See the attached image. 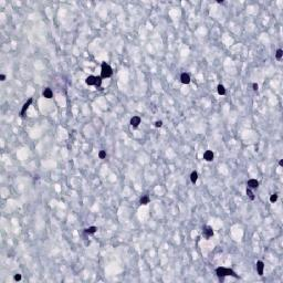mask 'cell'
<instances>
[{
    "mask_svg": "<svg viewBox=\"0 0 283 283\" xmlns=\"http://www.w3.org/2000/svg\"><path fill=\"white\" fill-rule=\"evenodd\" d=\"M101 85H102V76H96L95 77V86L101 87Z\"/></svg>",
    "mask_w": 283,
    "mask_h": 283,
    "instance_id": "obj_16",
    "label": "cell"
},
{
    "mask_svg": "<svg viewBox=\"0 0 283 283\" xmlns=\"http://www.w3.org/2000/svg\"><path fill=\"white\" fill-rule=\"evenodd\" d=\"M139 202H140V205H147V203L149 202V198L147 197V196H143V197L139 199Z\"/></svg>",
    "mask_w": 283,
    "mask_h": 283,
    "instance_id": "obj_15",
    "label": "cell"
},
{
    "mask_svg": "<svg viewBox=\"0 0 283 283\" xmlns=\"http://www.w3.org/2000/svg\"><path fill=\"white\" fill-rule=\"evenodd\" d=\"M198 179V174L196 172H192L191 174H190V180H191V183H196Z\"/></svg>",
    "mask_w": 283,
    "mask_h": 283,
    "instance_id": "obj_14",
    "label": "cell"
},
{
    "mask_svg": "<svg viewBox=\"0 0 283 283\" xmlns=\"http://www.w3.org/2000/svg\"><path fill=\"white\" fill-rule=\"evenodd\" d=\"M140 124V117L139 116H133L131 118V125L133 127H137L138 125Z\"/></svg>",
    "mask_w": 283,
    "mask_h": 283,
    "instance_id": "obj_8",
    "label": "cell"
},
{
    "mask_svg": "<svg viewBox=\"0 0 283 283\" xmlns=\"http://www.w3.org/2000/svg\"><path fill=\"white\" fill-rule=\"evenodd\" d=\"M247 195H248V197L251 199V200H253L254 199V195L252 194V191H251V189L250 188H247Z\"/></svg>",
    "mask_w": 283,
    "mask_h": 283,
    "instance_id": "obj_18",
    "label": "cell"
},
{
    "mask_svg": "<svg viewBox=\"0 0 283 283\" xmlns=\"http://www.w3.org/2000/svg\"><path fill=\"white\" fill-rule=\"evenodd\" d=\"M0 80H1V81H5V80H6V75H5V74H1V75H0Z\"/></svg>",
    "mask_w": 283,
    "mask_h": 283,
    "instance_id": "obj_24",
    "label": "cell"
},
{
    "mask_svg": "<svg viewBox=\"0 0 283 283\" xmlns=\"http://www.w3.org/2000/svg\"><path fill=\"white\" fill-rule=\"evenodd\" d=\"M203 159L207 162H212L214 160V153L211 150H206L203 154Z\"/></svg>",
    "mask_w": 283,
    "mask_h": 283,
    "instance_id": "obj_6",
    "label": "cell"
},
{
    "mask_svg": "<svg viewBox=\"0 0 283 283\" xmlns=\"http://www.w3.org/2000/svg\"><path fill=\"white\" fill-rule=\"evenodd\" d=\"M97 230L96 227H90V228L85 229V233L86 235H93V233H95Z\"/></svg>",
    "mask_w": 283,
    "mask_h": 283,
    "instance_id": "obj_12",
    "label": "cell"
},
{
    "mask_svg": "<svg viewBox=\"0 0 283 283\" xmlns=\"http://www.w3.org/2000/svg\"><path fill=\"white\" fill-rule=\"evenodd\" d=\"M216 274L219 277H227V275H231V277H237V279L239 277L236 274V272L233 271V270L228 269V268H223V266H219V268L216 269Z\"/></svg>",
    "mask_w": 283,
    "mask_h": 283,
    "instance_id": "obj_1",
    "label": "cell"
},
{
    "mask_svg": "<svg viewBox=\"0 0 283 283\" xmlns=\"http://www.w3.org/2000/svg\"><path fill=\"white\" fill-rule=\"evenodd\" d=\"M95 77L94 75H90V76L86 77L85 80V83L87 84V85H95Z\"/></svg>",
    "mask_w": 283,
    "mask_h": 283,
    "instance_id": "obj_10",
    "label": "cell"
},
{
    "mask_svg": "<svg viewBox=\"0 0 283 283\" xmlns=\"http://www.w3.org/2000/svg\"><path fill=\"white\" fill-rule=\"evenodd\" d=\"M217 89H218V94H219V95H225V94H226V90H225V86H223V85L219 84Z\"/></svg>",
    "mask_w": 283,
    "mask_h": 283,
    "instance_id": "obj_13",
    "label": "cell"
},
{
    "mask_svg": "<svg viewBox=\"0 0 283 283\" xmlns=\"http://www.w3.org/2000/svg\"><path fill=\"white\" fill-rule=\"evenodd\" d=\"M180 81H181L183 84H189V83H190V76H189V74L183 73V74L180 75Z\"/></svg>",
    "mask_w": 283,
    "mask_h": 283,
    "instance_id": "obj_7",
    "label": "cell"
},
{
    "mask_svg": "<svg viewBox=\"0 0 283 283\" xmlns=\"http://www.w3.org/2000/svg\"><path fill=\"white\" fill-rule=\"evenodd\" d=\"M202 235L206 239H209V238H211L214 236V230H212V228L210 226H206L202 230Z\"/></svg>",
    "mask_w": 283,
    "mask_h": 283,
    "instance_id": "obj_3",
    "label": "cell"
},
{
    "mask_svg": "<svg viewBox=\"0 0 283 283\" xmlns=\"http://www.w3.org/2000/svg\"><path fill=\"white\" fill-rule=\"evenodd\" d=\"M14 280H16V281H20L21 280V275L20 274H16V275H14Z\"/></svg>",
    "mask_w": 283,
    "mask_h": 283,
    "instance_id": "obj_22",
    "label": "cell"
},
{
    "mask_svg": "<svg viewBox=\"0 0 283 283\" xmlns=\"http://www.w3.org/2000/svg\"><path fill=\"white\" fill-rule=\"evenodd\" d=\"M162 125H163V122H162V121L155 122V127H162Z\"/></svg>",
    "mask_w": 283,
    "mask_h": 283,
    "instance_id": "obj_21",
    "label": "cell"
},
{
    "mask_svg": "<svg viewBox=\"0 0 283 283\" xmlns=\"http://www.w3.org/2000/svg\"><path fill=\"white\" fill-rule=\"evenodd\" d=\"M52 95H53V93H52L51 89H49V87L44 89V91H43V96L46 97V98H51Z\"/></svg>",
    "mask_w": 283,
    "mask_h": 283,
    "instance_id": "obj_11",
    "label": "cell"
},
{
    "mask_svg": "<svg viewBox=\"0 0 283 283\" xmlns=\"http://www.w3.org/2000/svg\"><path fill=\"white\" fill-rule=\"evenodd\" d=\"M247 185H248V188H250V189H257L258 187H259V183H258L257 179H250V180H248Z\"/></svg>",
    "mask_w": 283,
    "mask_h": 283,
    "instance_id": "obj_5",
    "label": "cell"
},
{
    "mask_svg": "<svg viewBox=\"0 0 283 283\" xmlns=\"http://www.w3.org/2000/svg\"><path fill=\"white\" fill-rule=\"evenodd\" d=\"M257 270H258V273L259 275H262L263 274V270H264V263L262 261H258L257 262Z\"/></svg>",
    "mask_w": 283,
    "mask_h": 283,
    "instance_id": "obj_9",
    "label": "cell"
},
{
    "mask_svg": "<svg viewBox=\"0 0 283 283\" xmlns=\"http://www.w3.org/2000/svg\"><path fill=\"white\" fill-rule=\"evenodd\" d=\"M282 55H283V51L281 50V49H279V50L277 51V54H275L277 60H281V59H282Z\"/></svg>",
    "mask_w": 283,
    "mask_h": 283,
    "instance_id": "obj_17",
    "label": "cell"
},
{
    "mask_svg": "<svg viewBox=\"0 0 283 283\" xmlns=\"http://www.w3.org/2000/svg\"><path fill=\"white\" fill-rule=\"evenodd\" d=\"M252 87H253L254 91H258V84L257 83H253V84H252Z\"/></svg>",
    "mask_w": 283,
    "mask_h": 283,
    "instance_id": "obj_23",
    "label": "cell"
},
{
    "mask_svg": "<svg viewBox=\"0 0 283 283\" xmlns=\"http://www.w3.org/2000/svg\"><path fill=\"white\" fill-rule=\"evenodd\" d=\"M279 164H280V166H283V159H281V160H280V163H279Z\"/></svg>",
    "mask_w": 283,
    "mask_h": 283,
    "instance_id": "obj_25",
    "label": "cell"
},
{
    "mask_svg": "<svg viewBox=\"0 0 283 283\" xmlns=\"http://www.w3.org/2000/svg\"><path fill=\"white\" fill-rule=\"evenodd\" d=\"M98 157H100L101 159H104V158L106 157V153H105V150H101V152L98 153Z\"/></svg>",
    "mask_w": 283,
    "mask_h": 283,
    "instance_id": "obj_19",
    "label": "cell"
},
{
    "mask_svg": "<svg viewBox=\"0 0 283 283\" xmlns=\"http://www.w3.org/2000/svg\"><path fill=\"white\" fill-rule=\"evenodd\" d=\"M277 200V194H273L271 197H270V201H271V202H275Z\"/></svg>",
    "mask_w": 283,
    "mask_h": 283,
    "instance_id": "obj_20",
    "label": "cell"
},
{
    "mask_svg": "<svg viewBox=\"0 0 283 283\" xmlns=\"http://www.w3.org/2000/svg\"><path fill=\"white\" fill-rule=\"evenodd\" d=\"M112 74H113V70H112V68L106 62H103L102 63V68H101V76L104 77V79H106V77L112 76Z\"/></svg>",
    "mask_w": 283,
    "mask_h": 283,
    "instance_id": "obj_2",
    "label": "cell"
},
{
    "mask_svg": "<svg viewBox=\"0 0 283 283\" xmlns=\"http://www.w3.org/2000/svg\"><path fill=\"white\" fill-rule=\"evenodd\" d=\"M31 103H32V98H29L26 103L23 104V107L21 109V111H20V116H21V117H23V116H24V113H26V111L29 109V106L31 105Z\"/></svg>",
    "mask_w": 283,
    "mask_h": 283,
    "instance_id": "obj_4",
    "label": "cell"
}]
</instances>
